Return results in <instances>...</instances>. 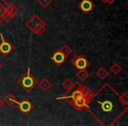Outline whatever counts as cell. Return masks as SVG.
Wrapping results in <instances>:
<instances>
[{
	"label": "cell",
	"mask_w": 128,
	"mask_h": 126,
	"mask_svg": "<svg viewBox=\"0 0 128 126\" xmlns=\"http://www.w3.org/2000/svg\"><path fill=\"white\" fill-rule=\"evenodd\" d=\"M76 82H73L70 79H65L62 83V88H64V89H66L67 93L70 92L76 87Z\"/></svg>",
	"instance_id": "12"
},
{
	"label": "cell",
	"mask_w": 128,
	"mask_h": 126,
	"mask_svg": "<svg viewBox=\"0 0 128 126\" xmlns=\"http://www.w3.org/2000/svg\"><path fill=\"white\" fill-rule=\"evenodd\" d=\"M116 2V0H106V3L109 4H112Z\"/></svg>",
	"instance_id": "21"
},
{
	"label": "cell",
	"mask_w": 128,
	"mask_h": 126,
	"mask_svg": "<svg viewBox=\"0 0 128 126\" xmlns=\"http://www.w3.org/2000/svg\"><path fill=\"white\" fill-rule=\"evenodd\" d=\"M100 1H102L103 3H106V0H100Z\"/></svg>",
	"instance_id": "24"
},
{
	"label": "cell",
	"mask_w": 128,
	"mask_h": 126,
	"mask_svg": "<svg viewBox=\"0 0 128 126\" xmlns=\"http://www.w3.org/2000/svg\"><path fill=\"white\" fill-rule=\"evenodd\" d=\"M96 75L98 78H100L101 80H104L108 77L109 75V71H107L104 67H101L98 69V71L96 72Z\"/></svg>",
	"instance_id": "15"
},
{
	"label": "cell",
	"mask_w": 128,
	"mask_h": 126,
	"mask_svg": "<svg viewBox=\"0 0 128 126\" xmlns=\"http://www.w3.org/2000/svg\"><path fill=\"white\" fill-rule=\"evenodd\" d=\"M15 104L17 105V108L20 110V111L21 112L23 115H28L29 113L32 112V110H34V106L32 104V103L28 99V98H24L20 102H16Z\"/></svg>",
	"instance_id": "6"
},
{
	"label": "cell",
	"mask_w": 128,
	"mask_h": 126,
	"mask_svg": "<svg viewBox=\"0 0 128 126\" xmlns=\"http://www.w3.org/2000/svg\"><path fill=\"white\" fill-rule=\"evenodd\" d=\"M18 84L26 92H30L37 84V80L32 75L30 69H28L26 73L24 74L18 80Z\"/></svg>",
	"instance_id": "4"
},
{
	"label": "cell",
	"mask_w": 128,
	"mask_h": 126,
	"mask_svg": "<svg viewBox=\"0 0 128 126\" xmlns=\"http://www.w3.org/2000/svg\"><path fill=\"white\" fill-rule=\"evenodd\" d=\"M119 101L126 106H128V96L126 93H123V94H118Z\"/></svg>",
	"instance_id": "18"
},
{
	"label": "cell",
	"mask_w": 128,
	"mask_h": 126,
	"mask_svg": "<svg viewBox=\"0 0 128 126\" xmlns=\"http://www.w3.org/2000/svg\"><path fill=\"white\" fill-rule=\"evenodd\" d=\"M78 8L84 13H90L95 8V4L90 0H82L78 4Z\"/></svg>",
	"instance_id": "9"
},
{
	"label": "cell",
	"mask_w": 128,
	"mask_h": 126,
	"mask_svg": "<svg viewBox=\"0 0 128 126\" xmlns=\"http://www.w3.org/2000/svg\"><path fill=\"white\" fill-rule=\"evenodd\" d=\"M89 77H90V74L88 71H86V69H80L76 74V78L80 82H85Z\"/></svg>",
	"instance_id": "13"
},
{
	"label": "cell",
	"mask_w": 128,
	"mask_h": 126,
	"mask_svg": "<svg viewBox=\"0 0 128 126\" xmlns=\"http://www.w3.org/2000/svg\"><path fill=\"white\" fill-rule=\"evenodd\" d=\"M92 95H90V96H82V97L80 98V99L76 100V101H74V102H70V103H70V104L76 110H84V109L87 108L88 103H89V101H90V99Z\"/></svg>",
	"instance_id": "8"
},
{
	"label": "cell",
	"mask_w": 128,
	"mask_h": 126,
	"mask_svg": "<svg viewBox=\"0 0 128 126\" xmlns=\"http://www.w3.org/2000/svg\"><path fill=\"white\" fill-rule=\"evenodd\" d=\"M60 52L64 54L65 57H68V55H70V53H72V49L70 48V46L68 45H63L60 48Z\"/></svg>",
	"instance_id": "17"
},
{
	"label": "cell",
	"mask_w": 128,
	"mask_h": 126,
	"mask_svg": "<svg viewBox=\"0 0 128 126\" xmlns=\"http://www.w3.org/2000/svg\"><path fill=\"white\" fill-rule=\"evenodd\" d=\"M70 62L76 69H86L90 66V62L84 55H75Z\"/></svg>",
	"instance_id": "5"
},
{
	"label": "cell",
	"mask_w": 128,
	"mask_h": 126,
	"mask_svg": "<svg viewBox=\"0 0 128 126\" xmlns=\"http://www.w3.org/2000/svg\"><path fill=\"white\" fill-rule=\"evenodd\" d=\"M52 0H38V3H39V4L41 6L42 8H48V6L50 5V4H52Z\"/></svg>",
	"instance_id": "20"
},
{
	"label": "cell",
	"mask_w": 128,
	"mask_h": 126,
	"mask_svg": "<svg viewBox=\"0 0 128 126\" xmlns=\"http://www.w3.org/2000/svg\"><path fill=\"white\" fill-rule=\"evenodd\" d=\"M50 58H51V60L54 62L57 66H60V65L65 61L67 57L64 56V54L60 52V50L59 49V50H56V51L52 54V56L50 57Z\"/></svg>",
	"instance_id": "10"
},
{
	"label": "cell",
	"mask_w": 128,
	"mask_h": 126,
	"mask_svg": "<svg viewBox=\"0 0 128 126\" xmlns=\"http://www.w3.org/2000/svg\"><path fill=\"white\" fill-rule=\"evenodd\" d=\"M0 53L4 56L9 55L13 51V46L11 42L6 40L4 38L3 33H0Z\"/></svg>",
	"instance_id": "7"
},
{
	"label": "cell",
	"mask_w": 128,
	"mask_h": 126,
	"mask_svg": "<svg viewBox=\"0 0 128 126\" xmlns=\"http://www.w3.org/2000/svg\"><path fill=\"white\" fill-rule=\"evenodd\" d=\"M15 14H13V13L12 12H9V11H6V13L4 14V16H3V21L4 22H10L12 19L13 18H14Z\"/></svg>",
	"instance_id": "19"
},
{
	"label": "cell",
	"mask_w": 128,
	"mask_h": 126,
	"mask_svg": "<svg viewBox=\"0 0 128 126\" xmlns=\"http://www.w3.org/2000/svg\"><path fill=\"white\" fill-rule=\"evenodd\" d=\"M76 89L71 92L70 95H65V96H60V97H57V100H65L68 103H70V102H74L76 101V100L82 98V96H90V95L93 94V92L86 86L82 85L79 82H76Z\"/></svg>",
	"instance_id": "2"
},
{
	"label": "cell",
	"mask_w": 128,
	"mask_h": 126,
	"mask_svg": "<svg viewBox=\"0 0 128 126\" xmlns=\"http://www.w3.org/2000/svg\"><path fill=\"white\" fill-rule=\"evenodd\" d=\"M3 106H4V101H3V100L0 98V109L2 108Z\"/></svg>",
	"instance_id": "22"
},
{
	"label": "cell",
	"mask_w": 128,
	"mask_h": 126,
	"mask_svg": "<svg viewBox=\"0 0 128 126\" xmlns=\"http://www.w3.org/2000/svg\"><path fill=\"white\" fill-rule=\"evenodd\" d=\"M4 103H6L7 105H9V106L12 107L13 105H14L15 103H16L17 98L15 97V96H13L12 94H8V95H6V96H4Z\"/></svg>",
	"instance_id": "14"
},
{
	"label": "cell",
	"mask_w": 128,
	"mask_h": 126,
	"mask_svg": "<svg viewBox=\"0 0 128 126\" xmlns=\"http://www.w3.org/2000/svg\"><path fill=\"white\" fill-rule=\"evenodd\" d=\"M118 94L110 84L104 83L91 96L85 110L101 125H113L128 110L119 101Z\"/></svg>",
	"instance_id": "1"
},
{
	"label": "cell",
	"mask_w": 128,
	"mask_h": 126,
	"mask_svg": "<svg viewBox=\"0 0 128 126\" xmlns=\"http://www.w3.org/2000/svg\"><path fill=\"white\" fill-rule=\"evenodd\" d=\"M2 68H3V64L1 63V62H0V70L2 69Z\"/></svg>",
	"instance_id": "23"
},
{
	"label": "cell",
	"mask_w": 128,
	"mask_h": 126,
	"mask_svg": "<svg viewBox=\"0 0 128 126\" xmlns=\"http://www.w3.org/2000/svg\"><path fill=\"white\" fill-rule=\"evenodd\" d=\"M51 86H52L51 82L46 78H43L42 80H40L38 82V87H39L43 92H46V91L51 88Z\"/></svg>",
	"instance_id": "11"
},
{
	"label": "cell",
	"mask_w": 128,
	"mask_h": 126,
	"mask_svg": "<svg viewBox=\"0 0 128 126\" xmlns=\"http://www.w3.org/2000/svg\"><path fill=\"white\" fill-rule=\"evenodd\" d=\"M26 26L29 30L38 36H41L46 31V25L38 15H34L28 21L26 22Z\"/></svg>",
	"instance_id": "3"
},
{
	"label": "cell",
	"mask_w": 128,
	"mask_h": 126,
	"mask_svg": "<svg viewBox=\"0 0 128 126\" xmlns=\"http://www.w3.org/2000/svg\"><path fill=\"white\" fill-rule=\"evenodd\" d=\"M110 73L113 74L114 75H118L122 71V67H121L118 62H113L110 68Z\"/></svg>",
	"instance_id": "16"
}]
</instances>
